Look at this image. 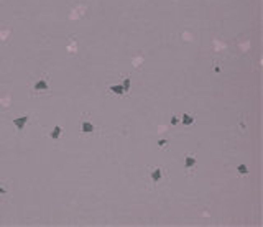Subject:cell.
I'll return each instance as SVG.
<instances>
[{
  "mask_svg": "<svg viewBox=\"0 0 263 227\" xmlns=\"http://www.w3.org/2000/svg\"><path fill=\"white\" fill-rule=\"evenodd\" d=\"M28 115H21V117H16V119H13V125L16 127V130H23L25 129V125H26V122H28Z\"/></svg>",
  "mask_w": 263,
  "mask_h": 227,
  "instance_id": "cell-1",
  "label": "cell"
},
{
  "mask_svg": "<svg viewBox=\"0 0 263 227\" xmlns=\"http://www.w3.org/2000/svg\"><path fill=\"white\" fill-rule=\"evenodd\" d=\"M161 179V168H151V181L158 183Z\"/></svg>",
  "mask_w": 263,
  "mask_h": 227,
  "instance_id": "cell-2",
  "label": "cell"
},
{
  "mask_svg": "<svg viewBox=\"0 0 263 227\" xmlns=\"http://www.w3.org/2000/svg\"><path fill=\"white\" fill-rule=\"evenodd\" d=\"M196 163H197V160L194 158L192 155H187V156H186V160H184V168H186V170H191V168H192L194 165H196Z\"/></svg>",
  "mask_w": 263,
  "mask_h": 227,
  "instance_id": "cell-3",
  "label": "cell"
},
{
  "mask_svg": "<svg viewBox=\"0 0 263 227\" xmlns=\"http://www.w3.org/2000/svg\"><path fill=\"white\" fill-rule=\"evenodd\" d=\"M35 91H48L49 89V86H48V83L44 79H39L38 83L35 84V87H33Z\"/></svg>",
  "mask_w": 263,
  "mask_h": 227,
  "instance_id": "cell-4",
  "label": "cell"
},
{
  "mask_svg": "<svg viewBox=\"0 0 263 227\" xmlns=\"http://www.w3.org/2000/svg\"><path fill=\"white\" fill-rule=\"evenodd\" d=\"M110 92H113V94H118V96L125 94V91H123L122 84H115V86H110Z\"/></svg>",
  "mask_w": 263,
  "mask_h": 227,
  "instance_id": "cell-5",
  "label": "cell"
},
{
  "mask_svg": "<svg viewBox=\"0 0 263 227\" xmlns=\"http://www.w3.org/2000/svg\"><path fill=\"white\" fill-rule=\"evenodd\" d=\"M82 132H84V133H90V132H94V125L90 124V122L84 120V122H82Z\"/></svg>",
  "mask_w": 263,
  "mask_h": 227,
  "instance_id": "cell-6",
  "label": "cell"
},
{
  "mask_svg": "<svg viewBox=\"0 0 263 227\" xmlns=\"http://www.w3.org/2000/svg\"><path fill=\"white\" fill-rule=\"evenodd\" d=\"M181 122H182L184 125H191L192 122H194V117H192V115H189V114H184V115L181 117Z\"/></svg>",
  "mask_w": 263,
  "mask_h": 227,
  "instance_id": "cell-7",
  "label": "cell"
},
{
  "mask_svg": "<svg viewBox=\"0 0 263 227\" xmlns=\"http://www.w3.org/2000/svg\"><path fill=\"white\" fill-rule=\"evenodd\" d=\"M61 132H62V130H61V127H59V125H56L54 129H53V132L49 133V137H51V138H54V140H56V138H59Z\"/></svg>",
  "mask_w": 263,
  "mask_h": 227,
  "instance_id": "cell-8",
  "label": "cell"
},
{
  "mask_svg": "<svg viewBox=\"0 0 263 227\" xmlns=\"http://www.w3.org/2000/svg\"><path fill=\"white\" fill-rule=\"evenodd\" d=\"M237 171L240 174H248V168H247V165H243V163H242V165L237 166Z\"/></svg>",
  "mask_w": 263,
  "mask_h": 227,
  "instance_id": "cell-9",
  "label": "cell"
},
{
  "mask_svg": "<svg viewBox=\"0 0 263 227\" xmlns=\"http://www.w3.org/2000/svg\"><path fill=\"white\" fill-rule=\"evenodd\" d=\"M130 83H132V81H130V78H127V79L123 81L122 87H123V91H125V92H127V91H130Z\"/></svg>",
  "mask_w": 263,
  "mask_h": 227,
  "instance_id": "cell-10",
  "label": "cell"
},
{
  "mask_svg": "<svg viewBox=\"0 0 263 227\" xmlns=\"http://www.w3.org/2000/svg\"><path fill=\"white\" fill-rule=\"evenodd\" d=\"M166 143H168V140H159V142H158L159 147H166Z\"/></svg>",
  "mask_w": 263,
  "mask_h": 227,
  "instance_id": "cell-11",
  "label": "cell"
},
{
  "mask_svg": "<svg viewBox=\"0 0 263 227\" xmlns=\"http://www.w3.org/2000/svg\"><path fill=\"white\" fill-rule=\"evenodd\" d=\"M171 124H173V125H176V124H178V117H176V115H174L173 119H171Z\"/></svg>",
  "mask_w": 263,
  "mask_h": 227,
  "instance_id": "cell-12",
  "label": "cell"
},
{
  "mask_svg": "<svg viewBox=\"0 0 263 227\" xmlns=\"http://www.w3.org/2000/svg\"><path fill=\"white\" fill-rule=\"evenodd\" d=\"M0 194H7V191H5V189L2 188V186H0Z\"/></svg>",
  "mask_w": 263,
  "mask_h": 227,
  "instance_id": "cell-13",
  "label": "cell"
}]
</instances>
